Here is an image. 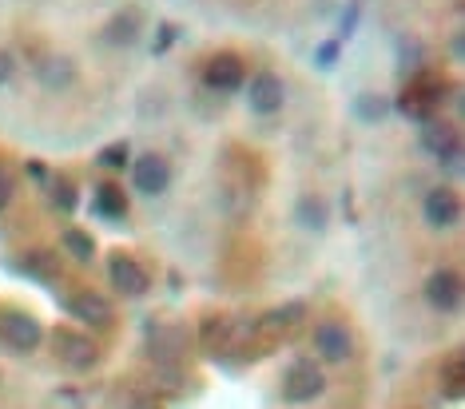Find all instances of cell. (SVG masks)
Instances as JSON below:
<instances>
[{
	"instance_id": "cell-26",
	"label": "cell",
	"mask_w": 465,
	"mask_h": 409,
	"mask_svg": "<svg viewBox=\"0 0 465 409\" xmlns=\"http://www.w3.org/2000/svg\"><path fill=\"white\" fill-rule=\"evenodd\" d=\"M421 60H426V48H421V40L398 36V76L410 80V76H414V72L421 68Z\"/></svg>"
},
{
	"instance_id": "cell-28",
	"label": "cell",
	"mask_w": 465,
	"mask_h": 409,
	"mask_svg": "<svg viewBox=\"0 0 465 409\" xmlns=\"http://www.w3.org/2000/svg\"><path fill=\"white\" fill-rule=\"evenodd\" d=\"M179 33H183V28H179L175 20H160V28H155V40H152V56H167L172 44L179 40Z\"/></svg>"
},
{
	"instance_id": "cell-2",
	"label": "cell",
	"mask_w": 465,
	"mask_h": 409,
	"mask_svg": "<svg viewBox=\"0 0 465 409\" xmlns=\"http://www.w3.org/2000/svg\"><path fill=\"white\" fill-rule=\"evenodd\" d=\"M48 342H52V354L60 358V365H68V370H96L100 365V346L96 338H88V334H80V330H68V326H56L48 334Z\"/></svg>"
},
{
	"instance_id": "cell-15",
	"label": "cell",
	"mask_w": 465,
	"mask_h": 409,
	"mask_svg": "<svg viewBox=\"0 0 465 409\" xmlns=\"http://www.w3.org/2000/svg\"><path fill=\"white\" fill-rule=\"evenodd\" d=\"M92 215H96V219H108V223H124V219H128V191H124L120 183H112V180L96 183Z\"/></svg>"
},
{
	"instance_id": "cell-4",
	"label": "cell",
	"mask_w": 465,
	"mask_h": 409,
	"mask_svg": "<svg viewBox=\"0 0 465 409\" xmlns=\"http://www.w3.org/2000/svg\"><path fill=\"white\" fill-rule=\"evenodd\" d=\"M322 390H326V374L314 358H294L287 365V374H282V402H291V405L314 402Z\"/></svg>"
},
{
	"instance_id": "cell-18",
	"label": "cell",
	"mask_w": 465,
	"mask_h": 409,
	"mask_svg": "<svg viewBox=\"0 0 465 409\" xmlns=\"http://www.w3.org/2000/svg\"><path fill=\"white\" fill-rule=\"evenodd\" d=\"M147 342H152L155 358H175L179 350H183V330L175 326H163V322H147Z\"/></svg>"
},
{
	"instance_id": "cell-35",
	"label": "cell",
	"mask_w": 465,
	"mask_h": 409,
	"mask_svg": "<svg viewBox=\"0 0 465 409\" xmlns=\"http://www.w3.org/2000/svg\"><path fill=\"white\" fill-rule=\"evenodd\" d=\"M342 207H346V219H354V191H342Z\"/></svg>"
},
{
	"instance_id": "cell-10",
	"label": "cell",
	"mask_w": 465,
	"mask_h": 409,
	"mask_svg": "<svg viewBox=\"0 0 465 409\" xmlns=\"http://www.w3.org/2000/svg\"><path fill=\"white\" fill-rule=\"evenodd\" d=\"M426 302L433 310H441V314H453L461 307V275L458 270H450V267H438L433 275L426 278Z\"/></svg>"
},
{
	"instance_id": "cell-25",
	"label": "cell",
	"mask_w": 465,
	"mask_h": 409,
	"mask_svg": "<svg viewBox=\"0 0 465 409\" xmlns=\"http://www.w3.org/2000/svg\"><path fill=\"white\" fill-rule=\"evenodd\" d=\"M231 330H235L231 326V318H219V314H207V318L199 322V338H203V346L207 350H215V354L231 342Z\"/></svg>"
},
{
	"instance_id": "cell-27",
	"label": "cell",
	"mask_w": 465,
	"mask_h": 409,
	"mask_svg": "<svg viewBox=\"0 0 465 409\" xmlns=\"http://www.w3.org/2000/svg\"><path fill=\"white\" fill-rule=\"evenodd\" d=\"M96 163H100V167H108V171H124V167L132 163V148H128V140H115V143H108V148H100Z\"/></svg>"
},
{
	"instance_id": "cell-1",
	"label": "cell",
	"mask_w": 465,
	"mask_h": 409,
	"mask_svg": "<svg viewBox=\"0 0 465 409\" xmlns=\"http://www.w3.org/2000/svg\"><path fill=\"white\" fill-rule=\"evenodd\" d=\"M406 88H401V96L398 100H390L394 103V112H401L406 120H414V123H426L433 112L441 108V100L450 96V80L441 76V72H433V68H418L410 80H401Z\"/></svg>"
},
{
	"instance_id": "cell-31",
	"label": "cell",
	"mask_w": 465,
	"mask_h": 409,
	"mask_svg": "<svg viewBox=\"0 0 465 409\" xmlns=\"http://www.w3.org/2000/svg\"><path fill=\"white\" fill-rule=\"evenodd\" d=\"M13 195H16V175H13V167L0 163V211L13 203Z\"/></svg>"
},
{
	"instance_id": "cell-19",
	"label": "cell",
	"mask_w": 465,
	"mask_h": 409,
	"mask_svg": "<svg viewBox=\"0 0 465 409\" xmlns=\"http://www.w3.org/2000/svg\"><path fill=\"white\" fill-rule=\"evenodd\" d=\"M294 219H299V227H306V230H326L331 207H326L319 195H302L299 203H294Z\"/></svg>"
},
{
	"instance_id": "cell-9",
	"label": "cell",
	"mask_w": 465,
	"mask_h": 409,
	"mask_svg": "<svg viewBox=\"0 0 465 409\" xmlns=\"http://www.w3.org/2000/svg\"><path fill=\"white\" fill-rule=\"evenodd\" d=\"M311 342H314V350H319V358L322 362H346L354 354V334H351V326H342L338 318H326V322H319L314 326V334H311Z\"/></svg>"
},
{
	"instance_id": "cell-30",
	"label": "cell",
	"mask_w": 465,
	"mask_h": 409,
	"mask_svg": "<svg viewBox=\"0 0 465 409\" xmlns=\"http://www.w3.org/2000/svg\"><path fill=\"white\" fill-rule=\"evenodd\" d=\"M338 56H342V40H322L319 48H314V64H319L322 72H331L334 64H338Z\"/></svg>"
},
{
	"instance_id": "cell-12",
	"label": "cell",
	"mask_w": 465,
	"mask_h": 409,
	"mask_svg": "<svg viewBox=\"0 0 465 409\" xmlns=\"http://www.w3.org/2000/svg\"><path fill=\"white\" fill-rule=\"evenodd\" d=\"M68 310L76 314L80 322L96 326V330H112L115 326V307L104 295H96V290H76V295L68 298Z\"/></svg>"
},
{
	"instance_id": "cell-34",
	"label": "cell",
	"mask_w": 465,
	"mask_h": 409,
	"mask_svg": "<svg viewBox=\"0 0 465 409\" xmlns=\"http://www.w3.org/2000/svg\"><path fill=\"white\" fill-rule=\"evenodd\" d=\"M8 76H13V56H8V52H0V83H5Z\"/></svg>"
},
{
	"instance_id": "cell-7",
	"label": "cell",
	"mask_w": 465,
	"mask_h": 409,
	"mask_svg": "<svg viewBox=\"0 0 465 409\" xmlns=\"http://www.w3.org/2000/svg\"><path fill=\"white\" fill-rule=\"evenodd\" d=\"M108 282H112V290H120L124 298H143L147 287H152V275H147V267L140 258L115 250V255L108 258Z\"/></svg>"
},
{
	"instance_id": "cell-3",
	"label": "cell",
	"mask_w": 465,
	"mask_h": 409,
	"mask_svg": "<svg viewBox=\"0 0 465 409\" xmlns=\"http://www.w3.org/2000/svg\"><path fill=\"white\" fill-rule=\"evenodd\" d=\"M418 143H421V151H430L433 160H438L441 167H450V171H461V131L453 128V123L446 120H430L426 123H418Z\"/></svg>"
},
{
	"instance_id": "cell-5",
	"label": "cell",
	"mask_w": 465,
	"mask_h": 409,
	"mask_svg": "<svg viewBox=\"0 0 465 409\" xmlns=\"http://www.w3.org/2000/svg\"><path fill=\"white\" fill-rule=\"evenodd\" d=\"M0 342L16 354H33L40 342H45V326H40L36 314L28 310H16V307H5L0 310Z\"/></svg>"
},
{
	"instance_id": "cell-29",
	"label": "cell",
	"mask_w": 465,
	"mask_h": 409,
	"mask_svg": "<svg viewBox=\"0 0 465 409\" xmlns=\"http://www.w3.org/2000/svg\"><path fill=\"white\" fill-rule=\"evenodd\" d=\"M358 24H362V0H351V5L342 8V16H338V36L334 40H351L358 33Z\"/></svg>"
},
{
	"instance_id": "cell-14",
	"label": "cell",
	"mask_w": 465,
	"mask_h": 409,
	"mask_svg": "<svg viewBox=\"0 0 465 409\" xmlns=\"http://www.w3.org/2000/svg\"><path fill=\"white\" fill-rule=\"evenodd\" d=\"M426 223L430 227H438V230H446V227H453L461 219V199H458V191L453 187H433V191L426 195Z\"/></svg>"
},
{
	"instance_id": "cell-13",
	"label": "cell",
	"mask_w": 465,
	"mask_h": 409,
	"mask_svg": "<svg viewBox=\"0 0 465 409\" xmlns=\"http://www.w3.org/2000/svg\"><path fill=\"white\" fill-rule=\"evenodd\" d=\"M282 100H287V88H282V80L274 76V72H255V80L247 83V103H251V112L274 115V112L282 108Z\"/></svg>"
},
{
	"instance_id": "cell-23",
	"label": "cell",
	"mask_w": 465,
	"mask_h": 409,
	"mask_svg": "<svg viewBox=\"0 0 465 409\" xmlns=\"http://www.w3.org/2000/svg\"><path fill=\"white\" fill-rule=\"evenodd\" d=\"M390 112H394V103H390L386 96H378V92L354 96V120H362V123H382Z\"/></svg>"
},
{
	"instance_id": "cell-22",
	"label": "cell",
	"mask_w": 465,
	"mask_h": 409,
	"mask_svg": "<svg viewBox=\"0 0 465 409\" xmlns=\"http://www.w3.org/2000/svg\"><path fill=\"white\" fill-rule=\"evenodd\" d=\"M13 270L25 278H36V282H52L56 278V258H52L48 250H33V255H25V262H13Z\"/></svg>"
},
{
	"instance_id": "cell-36",
	"label": "cell",
	"mask_w": 465,
	"mask_h": 409,
	"mask_svg": "<svg viewBox=\"0 0 465 409\" xmlns=\"http://www.w3.org/2000/svg\"><path fill=\"white\" fill-rule=\"evenodd\" d=\"M465 56V40H461V33L453 36V60H461Z\"/></svg>"
},
{
	"instance_id": "cell-32",
	"label": "cell",
	"mask_w": 465,
	"mask_h": 409,
	"mask_svg": "<svg viewBox=\"0 0 465 409\" xmlns=\"http://www.w3.org/2000/svg\"><path fill=\"white\" fill-rule=\"evenodd\" d=\"M25 175H28V180H33V183H40V187H45V183L52 180V175H48V163H45V160H28V163H25Z\"/></svg>"
},
{
	"instance_id": "cell-16",
	"label": "cell",
	"mask_w": 465,
	"mask_h": 409,
	"mask_svg": "<svg viewBox=\"0 0 465 409\" xmlns=\"http://www.w3.org/2000/svg\"><path fill=\"white\" fill-rule=\"evenodd\" d=\"M36 76H40V83H45V88L60 92V88H68V83L76 80V64H72L68 56H45V60L36 64Z\"/></svg>"
},
{
	"instance_id": "cell-6",
	"label": "cell",
	"mask_w": 465,
	"mask_h": 409,
	"mask_svg": "<svg viewBox=\"0 0 465 409\" xmlns=\"http://www.w3.org/2000/svg\"><path fill=\"white\" fill-rule=\"evenodd\" d=\"M203 83L219 96H231L247 83V64H242L239 52H215V56L203 64Z\"/></svg>"
},
{
	"instance_id": "cell-24",
	"label": "cell",
	"mask_w": 465,
	"mask_h": 409,
	"mask_svg": "<svg viewBox=\"0 0 465 409\" xmlns=\"http://www.w3.org/2000/svg\"><path fill=\"white\" fill-rule=\"evenodd\" d=\"M60 247H64L76 262H92V258H96V239H92L84 227H64V235H60Z\"/></svg>"
},
{
	"instance_id": "cell-21",
	"label": "cell",
	"mask_w": 465,
	"mask_h": 409,
	"mask_svg": "<svg viewBox=\"0 0 465 409\" xmlns=\"http://www.w3.org/2000/svg\"><path fill=\"white\" fill-rule=\"evenodd\" d=\"M45 187H48L52 207H56V211L72 215V211L80 207V187H76V180H72V175H56V180H48Z\"/></svg>"
},
{
	"instance_id": "cell-11",
	"label": "cell",
	"mask_w": 465,
	"mask_h": 409,
	"mask_svg": "<svg viewBox=\"0 0 465 409\" xmlns=\"http://www.w3.org/2000/svg\"><path fill=\"white\" fill-rule=\"evenodd\" d=\"M140 33H143V13L132 5V8H120V13L108 16V24L100 28V40L108 48H132L135 40H140Z\"/></svg>"
},
{
	"instance_id": "cell-20",
	"label": "cell",
	"mask_w": 465,
	"mask_h": 409,
	"mask_svg": "<svg viewBox=\"0 0 465 409\" xmlns=\"http://www.w3.org/2000/svg\"><path fill=\"white\" fill-rule=\"evenodd\" d=\"M441 394L450 397V402H461L465 394V358L461 350H453L446 362H441Z\"/></svg>"
},
{
	"instance_id": "cell-17",
	"label": "cell",
	"mask_w": 465,
	"mask_h": 409,
	"mask_svg": "<svg viewBox=\"0 0 465 409\" xmlns=\"http://www.w3.org/2000/svg\"><path fill=\"white\" fill-rule=\"evenodd\" d=\"M302 318H306V302L294 298V302H282V307L267 310V314H262L259 326H262V330H271V334H287V330L299 326Z\"/></svg>"
},
{
	"instance_id": "cell-8",
	"label": "cell",
	"mask_w": 465,
	"mask_h": 409,
	"mask_svg": "<svg viewBox=\"0 0 465 409\" xmlns=\"http://www.w3.org/2000/svg\"><path fill=\"white\" fill-rule=\"evenodd\" d=\"M132 187L140 195H163L172 187V163L160 151H143L140 160H132Z\"/></svg>"
},
{
	"instance_id": "cell-33",
	"label": "cell",
	"mask_w": 465,
	"mask_h": 409,
	"mask_svg": "<svg viewBox=\"0 0 465 409\" xmlns=\"http://www.w3.org/2000/svg\"><path fill=\"white\" fill-rule=\"evenodd\" d=\"M48 402H52V405H84V394H80V390H56V394L48 397Z\"/></svg>"
}]
</instances>
